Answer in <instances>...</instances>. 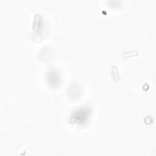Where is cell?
Listing matches in <instances>:
<instances>
[{
  "instance_id": "cell-1",
  "label": "cell",
  "mask_w": 156,
  "mask_h": 156,
  "mask_svg": "<svg viewBox=\"0 0 156 156\" xmlns=\"http://www.w3.org/2000/svg\"><path fill=\"white\" fill-rule=\"evenodd\" d=\"M90 112L87 108H80L73 113L71 119L74 123H83L88 118Z\"/></svg>"
}]
</instances>
